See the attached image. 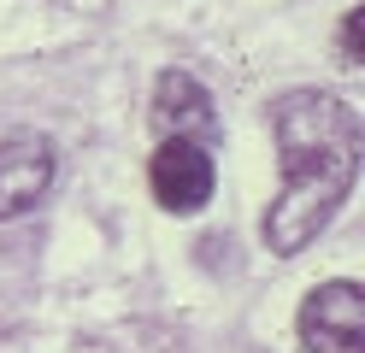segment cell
<instances>
[{
	"instance_id": "cell-1",
	"label": "cell",
	"mask_w": 365,
	"mask_h": 353,
	"mask_svg": "<svg viewBox=\"0 0 365 353\" xmlns=\"http://www.w3.org/2000/svg\"><path fill=\"white\" fill-rule=\"evenodd\" d=\"M271 130L283 159V195L265 212V242L277 253H301L359 177V112L336 94L301 88L271 106Z\"/></svg>"
},
{
	"instance_id": "cell-2",
	"label": "cell",
	"mask_w": 365,
	"mask_h": 353,
	"mask_svg": "<svg viewBox=\"0 0 365 353\" xmlns=\"http://www.w3.org/2000/svg\"><path fill=\"white\" fill-rule=\"evenodd\" d=\"M307 353H365V300L359 282H324L301 306Z\"/></svg>"
},
{
	"instance_id": "cell-3",
	"label": "cell",
	"mask_w": 365,
	"mask_h": 353,
	"mask_svg": "<svg viewBox=\"0 0 365 353\" xmlns=\"http://www.w3.org/2000/svg\"><path fill=\"white\" fill-rule=\"evenodd\" d=\"M148 177H153V200L165 206V212H200L212 200V153L200 148V141H159L153 148V165H148Z\"/></svg>"
},
{
	"instance_id": "cell-4",
	"label": "cell",
	"mask_w": 365,
	"mask_h": 353,
	"mask_svg": "<svg viewBox=\"0 0 365 353\" xmlns=\"http://www.w3.org/2000/svg\"><path fill=\"white\" fill-rule=\"evenodd\" d=\"M53 188V141L36 130H18L0 141V218L30 212Z\"/></svg>"
},
{
	"instance_id": "cell-5",
	"label": "cell",
	"mask_w": 365,
	"mask_h": 353,
	"mask_svg": "<svg viewBox=\"0 0 365 353\" xmlns=\"http://www.w3.org/2000/svg\"><path fill=\"white\" fill-rule=\"evenodd\" d=\"M153 118L165 124L177 141H212V94L200 88L195 77H182V71H165L153 88Z\"/></svg>"
}]
</instances>
